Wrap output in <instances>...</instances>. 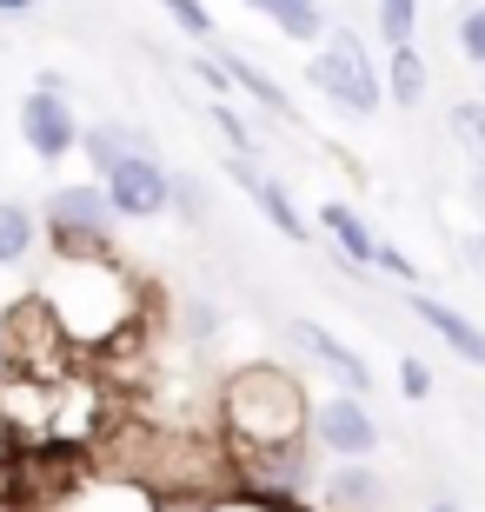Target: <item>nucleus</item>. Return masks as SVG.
<instances>
[{
	"label": "nucleus",
	"mask_w": 485,
	"mask_h": 512,
	"mask_svg": "<svg viewBox=\"0 0 485 512\" xmlns=\"http://www.w3.org/2000/svg\"><path fill=\"white\" fill-rule=\"evenodd\" d=\"M226 426L246 453H280L306 426V393L280 366H246V373L226 380Z\"/></svg>",
	"instance_id": "f257e3e1"
},
{
	"label": "nucleus",
	"mask_w": 485,
	"mask_h": 512,
	"mask_svg": "<svg viewBox=\"0 0 485 512\" xmlns=\"http://www.w3.org/2000/svg\"><path fill=\"white\" fill-rule=\"evenodd\" d=\"M47 220H54L60 260H67V253H107V220H113L107 193H94V187H60L54 200H47Z\"/></svg>",
	"instance_id": "f03ea898"
},
{
	"label": "nucleus",
	"mask_w": 485,
	"mask_h": 512,
	"mask_svg": "<svg viewBox=\"0 0 485 512\" xmlns=\"http://www.w3.org/2000/svg\"><path fill=\"white\" fill-rule=\"evenodd\" d=\"M313 80L339 107H353V114H373L379 107V74H373V60H366V47L353 34H333V47L313 60Z\"/></svg>",
	"instance_id": "7ed1b4c3"
},
{
	"label": "nucleus",
	"mask_w": 485,
	"mask_h": 512,
	"mask_svg": "<svg viewBox=\"0 0 485 512\" xmlns=\"http://www.w3.org/2000/svg\"><path fill=\"white\" fill-rule=\"evenodd\" d=\"M167 200H173V180L153 167V153H127V160L107 173V207L127 213V220H153Z\"/></svg>",
	"instance_id": "20e7f679"
},
{
	"label": "nucleus",
	"mask_w": 485,
	"mask_h": 512,
	"mask_svg": "<svg viewBox=\"0 0 485 512\" xmlns=\"http://www.w3.org/2000/svg\"><path fill=\"white\" fill-rule=\"evenodd\" d=\"M20 133H27V147H34L40 160H67L80 127H74V114H67L60 87H34V94L20 100Z\"/></svg>",
	"instance_id": "39448f33"
},
{
	"label": "nucleus",
	"mask_w": 485,
	"mask_h": 512,
	"mask_svg": "<svg viewBox=\"0 0 485 512\" xmlns=\"http://www.w3.org/2000/svg\"><path fill=\"white\" fill-rule=\"evenodd\" d=\"M319 439H326L333 453H346V459H366L379 446V426H373V413H366L353 393H339V399L319 406Z\"/></svg>",
	"instance_id": "423d86ee"
},
{
	"label": "nucleus",
	"mask_w": 485,
	"mask_h": 512,
	"mask_svg": "<svg viewBox=\"0 0 485 512\" xmlns=\"http://www.w3.org/2000/svg\"><path fill=\"white\" fill-rule=\"evenodd\" d=\"M412 313H419V320H426L432 333H439V340H446L452 353H459V360L485 366V333H479V326L466 320V313H459V306H446V300H432V293H412Z\"/></svg>",
	"instance_id": "0eeeda50"
},
{
	"label": "nucleus",
	"mask_w": 485,
	"mask_h": 512,
	"mask_svg": "<svg viewBox=\"0 0 485 512\" xmlns=\"http://www.w3.org/2000/svg\"><path fill=\"white\" fill-rule=\"evenodd\" d=\"M233 180H240L246 200H253V207H260L266 220L280 227V240H306V220H299V207L286 200L280 180H266V173H260V167H246V160H233Z\"/></svg>",
	"instance_id": "6e6552de"
},
{
	"label": "nucleus",
	"mask_w": 485,
	"mask_h": 512,
	"mask_svg": "<svg viewBox=\"0 0 485 512\" xmlns=\"http://www.w3.org/2000/svg\"><path fill=\"white\" fill-rule=\"evenodd\" d=\"M293 340L306 346L313 360H326V366H333V373H339V380H346V386H353V393H359V386H366V380H373V366L359 360V353H346V346H339V340H333V333H326V326H319V320H299V326H293Z\"/></svg>",
	"instance_id": "1a4fd4ad"
},
{
	"label": "nucleus",
	"mask_w": 485,
	"mask_h": 512,
	"mask_svg": "<svg viewBox=\"0 0 485 512\" xmlns=\"http://www.w3.org/2000/svg\"><path fill=\"white\" fill-rule=\"evenodd\" d=\"M326 493H333V506H346V512H373L379 499H386V486H379V473H366L359 459H346Z\"/></svg>",
	"instance_id": "9d476101"
},
{
	"label": "nucleus",
	"mask_w": 485,
	"mask_h": 512,
	"mask_svg": "<svg viewBox=\"0 0 485 512\" xmlns=\"http://www.w3.org/2000/svg\"><path fill=\"white\" fill-rule=\"evenodd\" d=\"M319 220H326V233L339 240V253H346V260H359V266H366V260L379 253V240L366 233V220H359L353 207H339V200H326V213H319Z\"/></svg>",
	"instance_id": "9b49d317"
},
{
	"label": "nucleus",
	"mask_w": 485,
	"mask_h": 512,
	"mask_svg": "<svg viewBox=\"0 0 485 512\" xmlns=\"http://www.w3.org/2000/svg\"><path fill=\"white\" fill-rule=\"evenodd\" d=\"M386 87H392V100H399V107H419V100H426V60L412 54V47H392Z\"/></svg>",
	"instance_id": "f8f14e48"
},
{
	"label": "nucleus",
	"mask_w": 485,
	"mask_h": 512,
	"mask_svg": "<svg viewBox=\"0 0 485 512\" xmlns=\"http://www.w3.org/2000/svg\"><path fill=\"white\" fill-rule=\"evenodd\" d=\"M220 74L233 80V87H246V94L260 100V107H273V114H293V107H286V94H280V87H273V80L260 74V67H253V60H240V54H226V60H220Z\"/></svg>",
	"instance_id": "ddd939ff"
},
{
	"label": "nucleus",
	"mask_w": 485,
	"mask_h": 512,
	"mask_svg": "<svg viewBox=\"0 0 485 512\" xmlns=\"http://www.w3.org/2000/svg\"><path fill=\"white\" fill-rule=\"evenodd\" d=\"M266 20H280L293 40H313L319 34V0H253Z\"/></svg>",
	"instance_id": "4468645a"
},
{
	"label": "nucleus",
	"mask_w": 485,
	"mask_h": 512,
	"mask_svg": "<svg viewBox=\"0 0 485 512\" xmlns=\"http://www.w3.org/2000/svg\"><path fill=\"white\" fill-rule=\"evenodd\" d=\"M27 247H34V213L14 207V200H0V266H14Z\"/></svg>",
	"instance_id": "2eb2a0df"
},
{
	"label": "nucleus",
	"mask_w": 485,
	"mask_h": 512,
	"mask_svg": "<svg viewBox=\"0 0 485 512\" xmlns=\"http://www.w3.org/2000/svg\"><path fill=\"white\" fill-rule=\"evenodd\" d=\"M87 153H94L100 173H113L127 153H147V147H140V133H127V127H94V133H87Z\"/></svg>",
	"instance_id": "dca6fc26"
},
{
	"label": "nucleus",
	"mask_w": 485,
	"mask_h": 512,
	"mask_svg": "<svg viewBox=\"0 0 485 512\" xmlns=\"http://www.w3.org/2000/svg\"><path fill=\"white\" fill-rule=\"evenodd\" d=\"M412 14H419V0H379V27H386L392 47H406V40H412Z\"/></svg>",
	"instance_id": "f3484780"
},
{
	"label": "nucleus",
	"mask_w": 485,
	"mask_h": 512,
	"mask_svg": "<svg viewBox=\"0 0 485 512\" xmlns=\"http://www.w3.org/2000/svg\"><path fill=\"white\" fill-rule=\"evenodd\" d=\"M167 14L180 20V34H193V40H206V34H213V14H206L200 0H167Z\"/></svg>",
	"instance_id": "a211bd4d"
},
{
	"label": "nucleus",
	"mask_w": 485,
	"mask_h": 512,
	"mask_svg": "<svg viewBox=\"0 0 485 512\" xmlns=\"http://www.w3.org/2000/svg\"><path fill=\"white\" fill-rule=\"evenodd\" d=\"M459 47H466V54L485 67V7H479V14H466V27H459Z\"/></svg>",
	"instance_id": "6ab92c4d"
},
{
	"label": "nucleus",
	"mask_w": 485,
	"mask_h": 512,
	"mask_svg": "<svg viewBox=\"0 0 485 512\" xmlns=\"http://www.w3.org/2000/svg\"><path fill=\"white\" fill-rule=\"evenodd\" d=\"M220 133L233 140V153H240V160L253 153V133H246V120H240V114H226V107H220Z\"/></svg>",
	"instance_id": "aec40b11"
},
{
	"label": "nucleus",
	"mask_w": 485,
	"mask_h": 512,
	"mask_svg": "<svg viewBox=\"0 0 485 512\" xmlns=\"http://www.w3.org/2000/svg\"><path fill=\"white\" fill-rule=\"evenodd\" d=\"M399 386H406L412 399H426V393H432V373H426L419 360H406V366H399Z\"/></svg>",
	"instance_id": "412c9836"
},
{
	"label": "nucleus",
	"mask_w": 485,
	"mask_h": 512,
	"mask_svg": "<svg viewBox=\"0 0 485 512\" xmlns=\"http://www.w3.org/2000/svg\"><path fill=\"white\" fill-rule=\"evenodd\" d=\"M373 266H386V273H399V280H412V260H406L399 247H379V253H373Z\"/></svg>",
	"instance_id": "4be33fe9"
},
{
	"label": "nucleus",
	"mask_w": 485,
	"mask_h": 512,
	"mask_svg": "<svg viewBox=\"0 0 485 512\" xmlns=\"http://www.w3.org/2000/svg\"><path fill=\"white\" fill-rule=\"evenodd\" d=\"M459 127H466V140L485 153V114H479V107H459Z\"/></svg>",
	"instance_id": "5701e85b"
},
{
	"label": "nucleus",
	"mask_w": 485,
	"mask_h": 512,
	"mask_svg": "<svg viewBox=\"0 0 485 512\" xmlns=\"http://www.w3.org/2000/svg\"><path fill=\"white\" fill-rule=\"evenodd\" d=\"M20 7H27V0H0V14H20Z\"/></svg>",
	"instance_id": "b1692460"
},
{
	"label": "nucleus",
	"mask_w": 485,
	"mask_h": 512,
	"mask_svg": "<svg viewBox=\"0 0 485 512\" xmlns=\"http://www.w3.org/2000/svg\"><path fill=\"white\" fill-rule=\"evenodd\" d=\"M432 512H459V506H432Z\"/></svg>",
	"instance_id": "393cba45"
}]
</instances>
